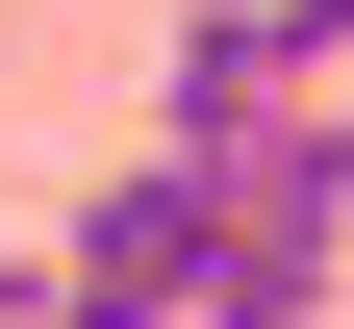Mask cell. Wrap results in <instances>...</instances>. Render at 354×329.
Returning a JSON list of instances; mask_svg holds the SVG:
<instances>
[{
    "instance_id": "1",
    "label": "cell",
    "mask_w": 354,
    "mask_h": 329,
    "mask_svg": "<svg viewBox=\"0 0 354 329\" xmlns=\"http://www.w3.org/2000/svg\"><path fill=\"white\" fill-rule=\"evenodd\" d=\"M177 304H203V177H177V152H127L102 203L51 228V329H177Z\"/></svg>"
},
{
    "instance_id": "2",
    "label": "cell",
    "mask_w": 354,
    "mask_h": 329,
    "mask_svg": "<svg viewBox=\"0 0 354 329\" xmlns=\"http://www.w3.org/2000/svg\"><path fill=\"white\" fill-rule=\"evenodd\" d=\"M279 102H304V26H279V0H177V51H152V152H253Z\"/></svg>"
},
{
    "instance_id": "3",
    "label": "cell",
    "mask_w": 354,
    "mask_h": 329,
    "mask_svg": "<svg viewBox=\"0 0 354 329\" xmlns=\"http://www.w3.org/2000/svg\"><path fill=\"white\" fill-rule=\"evenodd\" d=\"M177 329H329V228H228L203 203V304Z\"/></svg>"
},
{
    "instance_id": "4",
    "label": "cell",
    "mask_w": 354,
    "mask_h": 329,
    "mask_svg": "<svg viewBox=\"0 0 354 329\" xmlns=\"http://www.w3.org/2000/svg\"><path fill=\"white\" fill-rule=\"evenodd\" d=\"M0 329H51V228H0Z\"/></svg>"
},
{
    "instance_id": "5",
    "label": "cell",
    "mask_w": 354,
    "mask_h": 329,
    "mask_svg": "<svg viewBox=\"0 0 354 329\" xmlns=\"http://www.w3.org/2000/svg\"><path fill=\"white\" fill-rule=\"evenodd\" d=\"M279 26H304V76H354V0H279Z\"/></svg>"
}]
</instances>
